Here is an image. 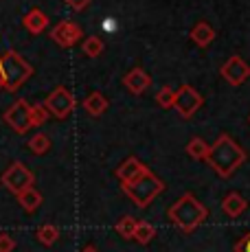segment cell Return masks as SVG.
Here are the masks:
<instances>
[{
    "mask_svg": "<svg viewBox=\"0 0 250 252\" xmlns=\"http://www.w3.org/2000/svg\"><path fill=\"white\" fill-rule=\"evenodd\" d=\"M206 162L211 164V169H213L219 178H230L246 162V152H244L228 134H219L218 140L211 145Z\"/></svg>",
    "mask_w": 250,
    "mask_h": 252,
    "instance_id": "obj_1",
    "label": "cell"
},
{
    "mask_svg": "<svg viewBox=\"0 0 250 252\" xmlns=\"http://www.w3.org/2000/svg\"><path fill=\"white\" fill-rule=\"evenodd\" d=\"M209 217V211L202 202L195 200L191 193H185L178 202H174L169 208V220L176 228L182 232H193L202 221Z\"/></svg>",
    "mask_w": 250,
    "mask_h": 252,
    "instance_id": "obj_2",
    "label": "cell"
},
{
    "mask_svg": "<svg viewBox=\"0 0 250 252\" xmlns=\"http://www.w3.org/2000/svg\"><path fill=\"white\" fill-rule=\"evenodd\" d=\"M121 187H123L125 195H127L138 208H147L162 191H165V182H162L156 173H152L150 169H145L136 180L121 182Z\"/></svg>",
    "mask_w": 250,
    "mask_h": 252,
    "instance_id": "obj_3",
    "label": "cell"
},
{
    "mask_svg": "<svg viewBox=\"0 0 250 252\" xmlns=\"http://www.w3.org/2000/svg\"><path fill=\"white\" fill-rule=\"evenodd\" d=\"M0 70H2L7 92H16L18 88H22V84L33 75V66L16 51H7L0 55Z\"/></svg>",
    "mask_w": 250,
    "mask_h": 252,
    "instance_id": "obj_4",
    "label": "cell"
},
{
    "mask_svg": "<svg viewBox=\"0 0 250 252\" xmlns=\"http://www.w3.org/2000/svg\"><path fill=\"white\" fill-rule=\"evenodd\" d=\"M0 182H2V187L7 189V191H11L13 195H18V193L25 191L27 187H33V184H35V173H33L27 164L13 162L11 167L2 173Z\"/></svg>",
    "mask_w": 250,
    "mask_h": 252,
    "instance_id": "obj_5",
    "label": "cell"
},
{
    "mask_svg": "<svg viewBox=\"0 0 250 252\" xmlns=\"http://www.w3.org/2000/svg\"><path fill=\"white\" fill-rule=\"evenodd\" d=\"M44 105H46V110H49V112L55 116V119L64 121V119H68V116L73 114V110H75V96L70 94L68 88L60 86V88H55L49 96H46Z\"/></svg>",
    "mask_w": 250,
    "mask_h": 252,
    "instance_id": "obj_6",
    "label": "cell"
},
{
    "mask_svg": "<svg viewBox=\"0 0 250 252\" xmlns=\"http://www.w3.org/2000/svg\"><path fill=\"white\" fill-rule=\"evenodd\" d=\"M202 103H204V96H202L193 86L185 84L180 90H176L174 108L178 110V114H180L182 119H191V116L202 108Z\"/></svg>",
    "mask_w": 250,
    "mask_h": 252,
    "instance_id": "obj_7",
    "label": "cell"
},
{
    "mask_svg": "<svg viewBox=\"0 0 250 252\" xmlns=\"http://www.w3.org/2000/svg\"><path fill=\"white\" fill-rule=\"evenodd\" d=\"M29 110H31L29 101H27V99H18L16 103L9 105V108L4 110V116H2V119H4V123H7L16 134H27L29 129H31Z\"/></svg>",
    "mask_w": 250,
    "mask_h": 252,
    "instance_id": "obj_8",
    "label": "cell"
},
{
    "mask_svg": "<svg viewBox=\"0 0 250 252\" xmlns=\"http://www.w3.org/2000/svg\"><path fill=\"white\" fill-rule=\"evenodd\" d=\"M81 35H84L81 27L75 22H70V20H62L60 24H55L51 31V40L55 42V44H60L62 48L75 46L77 42L81 40Z\"/></svg>",
    "mask_w": 250,
    "mask_h": 252,
    "instance_id": "obj_9",
    "label": "cell"
},
{
    "mask_svg": "<svg viewBox=\"0 0 250 252\" xmlns=\"http://www.w3.org/2000/svg\"><path fill=\"white\" fill-rule=\"evenodd\" d=\"M222 77L228 81L230 86H242L244 81L250 77V66L239 55H233V57H228V60L224 62Z\"/></svg>",
    "mask_w": 250,
    "mask_h": 252,
    "instance_id": "obj_10",
    "label": "cell"
},
{
    "mask_svg": "<svg viewBox=\"0 0 250 252\" xmlns=\"http://www.w3.org/2000/svg\"><path fill=\"white\" fill-rule=\"evenodd\" d=\"M123 86L132 92V94H143V92L152 86V77L143 68H132L123 77Z\"/></svg>",
    "mask_w": 250,
    "mask_h": 252,
    "instance_id": "obj_11",
    "label": "cell"
},
{
    "mask_svg": "<svg viewBox=\"0 0 250 252\" xmlns=\"http://www.w3.org/2000/svg\"><path fill=\"white\" fill-rule=\"evenodd\" d=\"M145 164H143L138 158H134V156H129L125 162L119 164V169H117V178L121 182H132V180H136L138 176H141L143 171H145Z\"/></svg>",
    "mask_w": 250,
    "mask_h": 252,
    "instance_id": "obj_12",
    "label": "cell"
},
{
    "mask_svg": "<svg viewBox=\"0 0 250 252\" xmlns=\"http://www.w3.org/2000/svg\"><path fill=\"white\" fill-rule=\"evenodd\" d=\"M22 24H25V29L31 35H37V33H42L46 27H49V16H46L42 9H31V11L25 16V20H22Z\"/></svg>",
    "mask_w": 250,
    "mask_h": 252,
    "instance_id": "obj_13",
    "label": "cell"
},
{
    "mask_svg": "<svg viewBox=\"0 0 250 252\" xmlns=\"http://www.w3.org/2000/svg\"><path fill=\"white\" fill-rule=\"evenodd\" d=\"M248 208L246 200H244V195H239V193H228V195L222 200V211L226 213V217H230V220H235V217H239L244 211Z\"/></svg>",
    "mask_w": 250,
    "mask_h": 252,
    "instance_id": "obj_14",
    "label": "cell"
},
{
    "mask_svg": "<svg viewBox=\"0 0 250 252\" xmlns=\"http://www.w3.org/2000/svg\"><path fill=\"white\" fill-rule=\"evenodd\" d=\"M215 40V29L209 22H198L191 29V42L200 48H206L211 42Z\"/></svg>",
    "mask_w": 250,
    "mask_h": 252,
    "instance_id": "obj_15",
    "label": "cell"
},
{
    "mask_svg": "<svg viewBox=\"0 0 250 252\" xmlns=\"http://www.w3.org/2000/svg\"><path fill=\"white\" fill-rule=\"evenodd\" d=\"M16 197H18V202H20V206L25 208L27 213H35L37 208L42 206V200H44V197H42V193L37 191L35 187H27L25 191H20Z\"/></svg>",
    "mask_w": 250,
    "mask_h": 252,
    "instance_id": "obj_16",
    "label": "cell"
},
{
    "mask_svg": "<svg viewBox=\"0 0 250 252\" xmlns=\"http://www.w3.org/2000/svg\"><path fill=\"white\" fill-rule=\"evenodd\" d=\"M81 105H84V110H86V112H88L90 116H101V114L105 112V110H108L110 103H108V99H105L101 92L94 90V92H90V94L86 96Z\"/></svg>",
    "mask_w": 250,
    "mask_h": 252,
    "instance_id": "obj_17",
    "label": "cell"
},
{
    "mask_svg": "<svg viewBox=\"0 0 250 252\" xmlns=\"http://www.w3.org/2000/svg\"><path fill=\"white\" fill-rule=\"evenodd\" d=\"M209 149H211V145L206 143L204 138L193 136L189 143H187L185 152H187V156H191L193 160H206V156H209Z\"/></svg>",
    "mask_w": 250,
    "mask_h": 252,
    "instance_id": "obj_18",
    "label": "cell"
},
{
    "mask_svg": "<svg viewBox=\"0 0 250 252\" xmlns=\"http://www.w3.org/2000/svg\"><path fill=\"white\" fill-rule=\"evenodd\" d=\"M156 237V226L150 221H136V228H134V241H138L141 246H147L150 241Z\"/></svg>",
    "mask_w": 250,
    "mask_h": 252,
    "instance_id": "obj_19",
    "label": "cell"
},
{
    "mask_svg": "<svg viewBox=\"0 0 250 252\" xmlns=\"http://www.w3.org/2000/svg\"><path fill=\"white\" fill-rule=\"evenodd\" d=\"M35 237H37V241H40L42 246H53L57 239H60V228L53 226V224H42L40 228H37Z\"/></svg>",
    "mask_w": 250,
    "mask_h": 252,
    "instance_id": "obj_20",
    "label": "cell"
},
{
    "mask_svg": "<svg viewBox=\"0 0 250 252\" xmlns=\"http://www.w3.org/2000/svg\"><path fill=\"white\" fill-rule=\"evenodd\" d=\"M27 147L31 149V152L35 154V156H44V154L51 149V138L46 136L44 132H40V134H35L33 138H29Z\"/></svg>",
    "mask_w": 250,
    "mask_h": 252,
    "instance_id": "obj_21",
    "label": "cell"
},
{
    "mask_svg": "<svg viewBox=\"0 0 250 252\" xmlns=\"http://www.w3.org/2000/svg\"><path fill=\"white\" fill-rule=\"evenodd\" d=\"M29 119H31V127H42V125L51 119V112L46 110L44 103H37V105H31V110H29Z\"/></svg>",
    "mask_w": 250,
    "mask_h": 252,
    "instance_id": "obj_22",
    "label": "cell"
},
{
    "mask_svg": "<svg viewBox=\"0 0 250 252\" xmlns=\"http://www.w3.org/2000/svg\"><path fill=\"white\" fill-rule=\"evenodd\" d=\"M81 51H84L86 57H99L101 53H103V40H101L99 35L86 37L84 44H81Z\"/></svg>",
    "mask_w": 250,
    "mask_h": 252,
    "instance_id": "obj_23",
    "label": "cell"
},
{
    "mask_svg": "<svg viewBox=\"0 0 250 252\" xmlns=\"http://www.w3.org/2000/svg\"><path fill=\"white\" fill-rule=\"evenodd\" d=\"M136 221L138 220H134L132 215H125V217H121V220L117 221V232L123 237V239H132L134 237V228H136Z\"/></svg>",
    "mask_w": 250,
    "mask_h": 252,
    "instance_id": "obj_24",
    "label": "cell"
},
{
    "mask_svg": "<svg viewBox=\"0 0 250 252\" xmlns=\"http://www.w3.org/2000/svg\"><path fill=\"white\" fill-rule=\"evenodd\" d=\"M174 101H176V90L174 88H160L156 92V103L160 105L162 110L174 108Z\"/></svg>",
    "mask_w": 250,
    "mask_h": 252,
    "instance_id": "obj_25",
    "label": "cell"
},
{
    "mask_svg": "<svg viewBox=\"0 0 250 252\" xmlns=\"http://www.w3.org/2000/svg\"><path fill=\"white\" fill-rule=\"evenodd\" d=\"M13 248H16V239L7 232H2L0 235V252H13Z\"/></svg>",
    "mask_w": 250,
    "mask_h": 252,
    "instance_id": "obj_26",
    "label": "cell"
},
{
    "mask_svg": "<svg viewBox=\"0 0 250 252\" xmlns=\"http://www.w3.org/2000/svg\"><path fill=\"white\" fill-rule=\"evenodd\" d=\"M90 2H93V0H66V4H68L70 9H75V11H84Z\"/></svg>",
    "mask_w": 250,
    "mask_h": 252,
    "instance_id": "obj_27",
    "label": "cell"
},
{
    "mask_svg": "<svg viewBox=\"0 0 250 252\" xmlns=\"http://www.w3.org/2000/svg\"><path fill=\"white\" fill-rule=\"evenodd\" d=\"M235 252H250V235H246L237 246H235Z\"/></svg>",
    "mask_w": 250,
    "mask_h": 252,
    "instance_id": "obj_28",
    "label": "cell"
},
{
    "mask_svg": "<svg viewBox=\"0 0 250 252\" xmlns=\"http://www.w3.org/2000/svg\"><path fill=\"white\" fill-rule=\"evenodd\" d=\"M81 252H99L97 248H94V246H86V248L84 250H81Z\"/></svg>",
    "mask_w": 250,
    "mask_h": 252,
    "instance_id": "obj_29",
    "label": "cell"
},
{
    "mask_svg": "<svg viewBox=\"0 0 250 252\" xmlns=\"http://www.w3.org/2000/svg\"><path fill=\"white\" fill-rule=\"evenodd\" d=\"M0 90H4V79H2V70H0Z\"/></svg>",
    "mask_w": 250,
    "mask_h": 252,
    "instance_id": "obj_30",
    "label": "cell"
},
{
    "mask_svg": "<svg viewBox=\"0 0 250 252\" xmlns=\"http://www.w3.org/2000/svg\"><path fill=\"white\" fill-rule=\"evenodd\" d=\"M248 121H250V119H248Z\"/></svg>",
    "mask_w": 250,
    "mask_h": 252,
    "instance_id": "obj_31",
    "label": "cell"
}]
</instances>
